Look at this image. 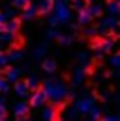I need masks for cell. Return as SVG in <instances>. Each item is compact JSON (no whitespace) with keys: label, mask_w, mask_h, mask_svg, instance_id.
Masks as SVG:
<instances>
[{"label":"cell","mask_w":120,"mask_h":121,"mask_svg":"<svg viewBox=\"0 0 120 121\" xmlns=\"http://www.w3.org/2000/svg\"><path fill=\"white\" fill-rule=\"evenodd\" d=\"M43 91L47 93L49 101L55 103V104H60V103L68 97V88H66V84L60 82V80H47L43 84Z\"/></svg>","instance_id":"cell-1"},{"label":"cell","mask_w":120,"mask_h":121,"mask_svg":"<svg viewBox=\"0 0 120 121\" xmlns=\"http://www.w3.org/2000/svg\"><path fill=\"white\" fill-rule=\"evenodd\" d=\"M75 108L81 112V114H90L94 108H96V103H94V97H83L75 103Z\"/></svg>","instance_id":"cell-2"},{"label":"cell","mask_w":120,"mask_h":121,"mask_svg":"<svg viewBox=\"0 0 120 121\" xmlns=\"http://www.w3.org/2000/svg\"><path fill=\"white\" fill-rule=\"evenodd\" d=\"M28 112H30V104L25 103V101H19V103L13 106V116L17 119H25V117L28 116Z\"/></svg>","instance_id":"cell-3"},{"label":"cell","mask_w":120,"mask_h":121,"mask_svg":"<svg viewBox=\"0 0 120 121\" xmlns=\"http://www.w3.org/2000/svg\"><path fill=\"white\" fill-rule=\"evenodd\" d=\"M49 97H47V93L43 90L41 91H34L32 93V97H30V106H34V108H40V106L45 104V101H47Z\"/></svg>","instance_id":"cell-4"},{"label":"cell","mask_w":120,"mask_h":121,"mask_svg":"<svg viewBox=\"0 0 120 121\" xmlns=\"http://www.w3.org/2000/svg\"><path fill=\"white\" fill-rule=\"evenodd\" d=\"M79 110L71 106V108H66V112H64V116H62V121H79Z\"/></svg>","instance_id":"cell-5"},{"label":"cell","mask_w":120,"mask_h":121,"mask_svg":"<svg viewBox=\"0 0 120 121\" xmlns=\"http://www.w3.org/2000/svg\"><path fill=\"white\" fill-rule=\"evenodd\" d=\"M68 19H70L68 8H66L64 4H58V6H56V17H55V22H58V21H68Z\"/></svg>","instance_id":"cell-6"},{"label":"cell","mask_w":120,"mask_h":121,"mask_svg":"<svg viewBox=\"0 0 120 121\" xmlns=\"http://www.w3.org/2000/svg\"><path fill=\"white\" fill-rule=\"evenodd\" d=\"M41 119L43 121H58V114H56V110L55 108H45L43 114H41Z\"/></svg>","instance_id":"cell-7"},{"label":"cell","mask_w":120,"mask_h":121,"mask_svg":"<svg viewBox=\"0 0 120 121\" xmlns=\"http://www.w3.org/2000/svg\"><path fill=\"white\" fill-rule=\"evenodd\" d=\"M15 93H17L19 97H26V93H28V84H25V82L15 84Z\"/></svg>","instance_id":"cell-8"},{"label":"cell","mask_w":120,"mask_h":121,"mask_svg":"<svg viewBox=\"0 0 120 121\" xmlns=\"http://www.w3.org/2000/svg\"><path fill=\"white\" fill-rule=\"evenodd\" d=\"M19 75H21L19 69H10V71H8V80H17Z\"/></svg>","instance_id":"cell-9"},{"label":"cell","mask_w":120,"mask_h":121,"mask_svg":"<svg viewBox=\"0 0 120 121\" xmlns=\"http://www.w3.org/2000/svg\"><path fill=\"white\" fill-rule=\"evenodd\" d=\"M55 67H56V63H55V61H45V65H43V69L47 71V73H53V71H55Z\"/></svg>","instance_id":"cell-10"},{"label":"cell","mask_w":120,"mask_h":121,"mask_svg":"<svg viewBox=\"0 0 120 121\" xmlns=\"http://www.w3.org/2000/svg\"><path fill=\"white\" fill-rule=\"evenodd\" d=\"M4 116H6V101L0 99V117H4Z\"/></svg>","instance_id":"cell-11"},{"label":"cell","mask_w":120,"mask_h":121,"mask_svg":"<svg viewBox=\"0 0 120 121\" xmlns=\"http://www.w3.org/2000/svg\"><path fill=\"white\" fill-rule=\"evenodd\" d=\"M103 121H120V116H118V114H113V116H105Z\"/></svg>","instance_id":"cell-12"},{"label":"cell","mask_w":120,"mask_h":121,"mask_svg":"<svg viewBox=\"0 0 120 121\" xmlns=\"http://www.w3.org/2000/svg\"><path fill=\"white\" fill-rule=\"evenodd\" d=\"M83 78H85V73H83L81 69H77V73H75V80H77V82H81Z\"/></svg>","instance_id":"cell-13"},{"label":"cell","mask_w":120,"mask_h":121,"mask_svg":"<svg viewBox=\"0 0 120 121\" xmlns=\"http://www.w3.org/2000/svg\"><path fill=\"white\" fill-rule=\"evenodd\" d=\"M26 84H28V88H32V90H34V88H38V80H36V78H30Z\"/></svg>","instance_id":"cell-14"},{"label":"cell","mask_w":120,"mask_h":121,"mask_svg":"<svg viewBox=\"0 0 120 121\" xmlns=\"http://www.w3.org/2000/svg\"><path fill=\"white\" fill-rule=\"evenodd\" d=\"M8 80H0V91H8Z\"/></svg>","instance_id":"cell-15"},{"label":"cell","mask_w":120,"mask_h":121,"mask_svg":"<svg viewBox=\"0 0 120 121\" xmlns=\"http://www.w3.org/2000/svg\"><path fill=\"white\" fill-rule=\"evenodd\" d=\"M90 117H94V119H98V117H100V108H94V110L90 112Z\"/></svg>","instance_id":"cell-16"},{"label":"cell","mask_w":120,"mask_h":121,"mask_svg":"<svg viewBox=\"0 0 120 121\" xmlns=\"http://www.w3.org/2000/svg\"><path fill=\"white\" fill-rule=\"evenodd\" d=\"M111 11L113 13H120V6L118 4H111Z\"/></svg>","instance_id":"cell-17"},{"label":"cell","mask_w":120,"mask_h":121,"mask_svg":"<svg viewBox=\"0 0 120 121\" xmlns=\"http://www.w3.org/2000/svg\"><path fill=\"white\" fill-rule=\"evenodd\" d=\"M8 30H10V32L17 30V22H10V24H8Z\"/></svg>","instance_id":"cell-18"},{"label":"cell","mask_w":120,"mask_h":121,"mask_svg":"<svg viewBox=\"0 0 120 121\" xmlns=\"http://www.w3.org/2000/svg\"><path fill=\"white\" fill-rule=\"evenodd\" d=\"M34 11H36L34 8H30V9H26V13H25V17H34Z\"/></svg>","instance_id":"cell-19"},{"label":"cell","mask_w":120,"mask_h":121,"mask_svg":"<svg viewBox=\"0 0 120 121\" xmlns=\"http://www.w3.org/2000/svg\"><path fill=\"white\" fill-rule=\"evenodd\" d=\"M113 65H120V54H116V56L113 58Z\"/></svg>","instance_id":"cell-20"},{"label":"cell","mask_w":120,"mask_h":121,"mask_svg":"<svg viewBox=\"0 0 120 121\" xmlns=\"http://www.w3.org/2000/svg\"><path fill=\"white\" fill-rule=\"evenodd\" d=\"M10 58H11V60H17V58H19V54H15V52H11V54H10Z\"/></svg>","instance_id":"cell-21"},{"label":"cell","mask_w":120,"mask_h":121,"mask_svg":"<svg viewBox=\"0 0 120 121\" xmlns=\"http://www.w3.org/2000/svg\"><path fill=\"white\" fill-rule=\"evenodd\" d=\"M26 4V0H17V6H25Z\"/></svg>","instance_id":"cell-22"},{"label":"cell","mask_w":120,"mask_h":121,"mask_svg":"<svg viewBox=\"0 0 120 121\" xmlns=\"http://www.w3.org/2000/svg\"><path fill=\"white\" fill-rule=\"evenodd\" d=\"M4 63H6V58H2V56H0V65H4Z\"/></svg>","instance_id":"cell-23"},{"label":"cell","mask_w":120,"mask_h":121,"mask_svg":"<svg viewBox=\"0 0 120 121\" xmlns=\"http://www.w3.org/2000/svg\"><path fill=\"white\" fill-rule=\"evenodd\" d=\"M85 121H98V119H94V117H88V119H85Z\"/></svg>","instance_id":"cell-24"},{"label":"cell","mask_w":120,"mask_h":121,"mask_svg":"<svg viewBox=\"0 0 120 121\" xmlns=\"http://www.w3.org/2000/svg\"><path fill=\"white\" fill-rule=\"evenodd\" d=\"M21 121H32V119H26V117H25V119H21Z\"/></svg>","instance_id":"cell-25"},{"label":"cell","mask_w":120,"mask_h":121,"mask_svg":"<svg viewBox=\"0 0 120 121\" xmlns=\"http://www.w3.org/2000/svg\"><path fill=\"white\" fill-rule=\"evenodd\" d=\"M0 121H6V119H4V117H0Z\"/></svg>","instance_id":"cell-26"}]
</instances>
